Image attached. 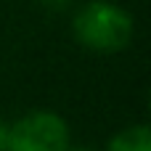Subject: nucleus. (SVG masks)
Here are the masks:
<instances>
[{"label":"nucleus","mask_w":151,"mask_h":151,"mask_svg":"<svg viewBox=\"0 0 151 151\" xmlns=\"http://www.w3.org/2000/svg\"><path fill=\"white\" fill-rule=\"evenodd\" d=\"M72 35L85 50L114 56L133 42L135 19L114 0H88L72 16Z\"/></svg>","instance_id":"obj_1"},{"label":"nucleus","mask_w":151,"mask_h":151,"mask_svg":"<svg viewBox=\"0 0 151 151\" xmlns=\"http://www.w3.org/2000/svg\"><path fill=\"white\" fill-rule=\"evenodd\" d=\"M72 146L69 122L53 109H32L8 122L5 151H66Z\"/></svg>","instance_id":"obj_2"},{"label":"nucleus","mask_w":151,"mask_h":151,"mask_svg":"<svg viewBox=\"0 0 151 151\" xmlns=\"http://www.w3.org/2000/svg\"><path fill=\"white\" fill-rule=\"evenodd\" d=\"M104 151H151V130L149 125L138 122V125H127L122 130H117Z\"/></svg>","instance_id":"obj_3"},{"label":"nucleus","mask_w":151,"mask_h":151,"mask_svg":"<svg viewBox=\"0 0 151 151\" xmlns=\"http://www.w3.org/2000/svg\"><path fill=\"white\" fill-rule=\"evenodd\" d=\"M42 8H48V11H53V13H61V11H66L69 5H72V0H37Z\"/></svg>","instance_id":"obj_4"},{"label":"nucleus","mask_w":151,"mask_h":151,"mask_svg":"<svg viewBox=\"0 0 151 151\" xmlns=\"http://www.w3.org/2000/svg\"><path fill=\"white\" fill-rule=\"evenodd\" d=\"M8 149V122L0 119V151Z\"/></svg>","instance_id":"obj_5"},{"label":"nucleus","mask_w":151,"mask_h":151,"mask_svg":"<svg viewBox=\"0 0 151 151\" xmlns=\"http://www.w3.org/2000/svg\"><path fill=\"white\" fill-rule=\"evenodd\" d=\"M66 151H98V149H90V146H69Z\"/></svg>","instance_id":"obj_6"}]
</instances>
